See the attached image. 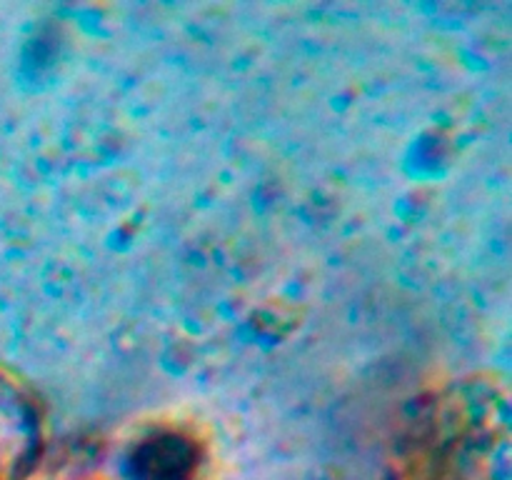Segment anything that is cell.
Masks as SVG:
<instances>
[{
	"mask_svg": "<svg viewBox=\"0 0 512 480\" xmlns=\"http://www.w3.org/2000/svg\"><path fill=\"white\" fill-rule=\"evenodd\" d=\"M195 473L193 450L178 438L153 443L133 460V480H190Z\"/></svg>",
	"mask_w": 512,
	"mask_h": 480,
	"instance_id": "obj_1",
	"label": "cell"
}]
</instances>
